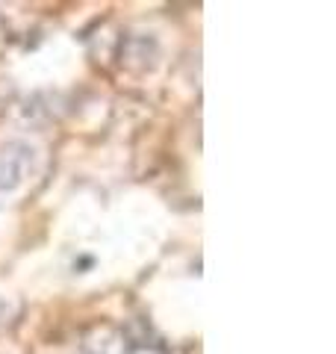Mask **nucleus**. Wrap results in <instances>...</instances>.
<instances>
[{
	"label": "nucleus",
	"instance_id": "1",
	"mask_svg": "<svg viewBox=\"0 0 336 354\" xmlns=\"http://www.w3.org/2000/svg\"><path fill=\"white\" fill-rule=\"evenodd\" d=\"M32 151L27 145H6L0 151V189H15L24 183L27 169H30Z\"/></svg>",
	"mask_w": 336,
	"mask_h": 354
}]
</instances>
